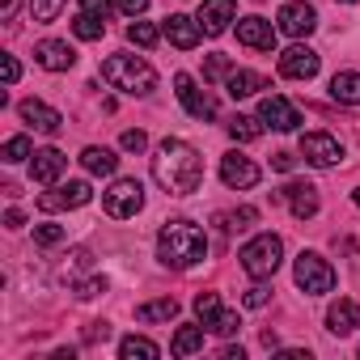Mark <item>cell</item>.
<instances>
[{
  "label": "cell",
  "mask_w": 360,
  "mask_h": 360,
  "mask_svg": "<svg viewBox=\"0 0 360 360\" xmlns=\"http://www.w3.org/2000/svg\"><path fill=\"white\" fill-rule=\"evenodd\" d=\"M153 178L161 183L165 195H191L204 183V157L187 140H161L153 153Z\"/></svg>",
  "instance_id": "obj_1"
},
{
  "label": "cell",
  "mask_w": 360,
  "mask_h": 360,
  "mask_svg": "<svg viewBox=\"0 0 360 360\" xmlns=\"http://www.w3.org/2000/svg\"><path fill=\"white\" fill-rule=\"evenodd\" d=\"M157 255H161L165 267L187 271V267L204 263V255H208V238H204V229L191 225V221H165L161 233H157Z\"/></svg>",
  "instance_id": "obj_2"
},
{
  "label": "cell",
  "mask_w": 360,
  "mask_h": 360,
  "mask_svg": "<svg viewBox=\"0 0 360 360\" xmlns=\"http://www.w3.org/2000/svg\"><path fill=\"white\" fill-rule=\"evenodd\" d=\"M102 81L115 85L119 94H131V98H144V94L157 89V72L144 60H136V56H110V60H102Z\"/></svg>",
  "instance_id": "obj_3"
},
{
  "label": "cell",
  "mask_w": 360,
  "mask_h": 360,
  "mask_svg": "<svg viewBox=\"0 0 360 360\" xmlns=\"http://www.w3.org/2000/svg\"><path fill=\"white\" fill-rule=\"evenodd\" d=\"M242 271L246 276H255V280H267V276H276V267H280V259H284V242L276 238V233H259V238H250L246 246H242Z\"/></svg>",
  "instance_id": "obj_4"
},
{
  "label": "cell",
  "mask_w": 360,
  "mask_h": 360,
  "mask_svg": "<svg viewBox=\"0 0 360 360\" xmlns=\"http://www.w3.org/2000/svg\"><path fill=\"white\" fill-rule=\"evenodd\" d=\"M292 280H297V288H301L305 297H322V292H330V288H335V267H330L322 255L301 250V255H297V263H292Z\"/></svg>",
  "instance_id": "obj_5"
},
{
  "label": "cell",
  "mask_w": 360,
  "mask_h": 360,
  "mask_svg": "<svg viewBox=\"0 0 360 360\" xmlns=\"http://www.w3.org/2000/svg\"><path fill=\"white\" fill-rule=\"evenodd\" d=\"M102 204H106V212H110L115 221L136 217V212L144 208V187H140V178H115L110 191L102 195Z\"/></svg>",
  "instance_id": "obj_6"
},
{
  "label": "cell",
  "mask_w": 360,
  "mask_h": 360,
  "mask_svg": "<svg viewBox=\"0 0 360 360\" xmlns=\"http://www.w3.org/2000/svg\"><path fill=\"white\" fill-rule=\"evenodd\" d=\"M301 157H305L309 165H318V169H330V165H339L343 144H339L335 136H326V131H305V136H301Z\"/></svg>",
  "instance_id": "obj_7"
},
{
  "label": "cell",
  "mask_w": 360,
  "mask_h": 360,
  "mask_svg": "<svg viewBox=\"0 0 360 360\" xmlns=\"http://www.w3.org/2000/svg\"><path fill=\"white\" fill-rule=\"evenodd\" d=\"M259 165L250 161V157H242V153H225L221 157V183L229 187V191H250L255 183H259Z\"/></svg>",
  "instance_id": "obj_8"
},
{
  "label": "cell",
  "mask_w": 360,
  "mask_h": 360,
  "mask_svg": "<svg viewBox=\"0 0 360 360\" xmlns=\"http://www.w3.org/2000/svg\"><path fill=\"white\" fill-rule=\"evenodd\" d=\"M318 51L314 47H305V43H297V47H288L284 56H280V77H288V81H314L318 77Z\"/></svg>",
  "instance_id": "obj_9"
},
{
  "label": "cell",
  "mask_w": 360,
  "mask_h": 360,
  "mask_svg": "<svg viewBox=\"0 0 360 360\" xmlns=\"http://www.w3.org/2000/svg\"><path fill=\"white\" fill-rule=\"evenodd\" d=\"M280 30L288 34V39H305V34H314V26H318V13H314V5H305V0H288V5H280Z\"/></svg>",
  "instance_id": "obj_10"
},
{
  "label": "cell",
  "mask_w": 360,
  "mask_h": 360,
  "mask_svg": "<svg viewBox=\"0 0 360 360\" xmlns=\"http://www.w3.org/2000/svg\"><path fill=\"white\" fill-rule=\"evenodd\" d=\"M161 34H165L178 51H195V47H200V39H204V26H200V18L169 13V18H165V26H161Z\"/></svg>",
  "instance_id": "obj_11"
},
{
  "label": "cell",
  "mask_w": 360,
  "mask_h": 360,
  "mask_svg": "<svg viewBox=\"0 0 360 360\" xmlns=\"http://www.w3.org/2000/svg\"><path fill=\"white\" fill-rule=\"evenodd\" d=\"M174 94H178V102L187 106L191 119H212V115H217V102H212L208 94H200L195 77H187V72H178V77H174Z\"/></svg>",
  "instance_id": "obj_12"
},
{
  "label": "cell",
  "mask_w": 360,
  "mask_h": 360,
  "mask_svg": "<svg viewBox=\"0 0 360 360\" xmlns=\"http://www.w3.org/2000/svg\"><path fill=\"white\" fill-rule=\"evenodd\" d=\"M259 119L271 123L276 131H297V127H301V110H297L288 98H280V94H271V98L259 102Z\"/></svg>",
  "instance_id": "obj_13"
},
{
  "label": "cell",
  "mask_w": 360,
  "mask_h": 360,
  "mask_svg": "<svg viewBox=\"0 0 360 360\" xmlns=\"http://www.w3.org/2000/svg\"><path fill=\"white\" fill-rule=\"evenodd\" d=\"M18 115L34 127V131H43V136H56L60 127H64V115L60 110H51L47 102H39V98H26L22 106H18Z\"/></svg>",
  "instance_id": "obj_14"
},
{
  "label": "cell",
  "mask_w": 360,
  "mask_h": 360,
  "mask_svg": "<svg viewBox=\"0 0 360 360\" xmlns=\"http://www.w3.org/2000/svg\"><path fill=\"white\" fill-rule=\"evenodd\" d=\"M233 18H238V5H233V0H204V9H200V26H204L208 39L225 34Z\"/></svg>",
  "instance_id": "obj_15"
},
{
  "label": "cell",
  "mask_w": 360,
  "mask_h": 360,
  "mask_svg": "<svg viewBox=\"0 0 360 360\" xmlns=\"http://www.w3.org/2000/svg\"><path fill=\"white\" fill-rule=\"evenodd\" d=\"M34 60H39L47 72H68V68L77 64V51H72L64 39H43V43L34 47Z\"/></svg>",
  "instance_id": "obj_16"
},
{
  "label": "cell",
  "mask_w": 360,
  "mask_h": 360,
  "mask_svg": "<svg viewBox=\"0 0 360 360\" xmlns=\"http://www.w3.org/2000/svg\"><path fill=\"white\" fill-rule=\"evenodd\" d=\"M238 43L242 47H255V51H271L276 47V30L263 18H242L238 22Z\"/></svg>",
  "instance_id": "obj_17"
},
{
  "label": "cell",
  "mask_w": 360,
  "mask_h": 360,
  "mask_svg": "<svg viewBox=\"0 0 360 360\" xmlns=\"http://www.w3.org/2000/svg\"><path fill=\"white\" fill-rule=\"evenodd\" d=\"M276 200H288V208H292L297 221H305V217L318 212V187H309V183H288L284 191H276Z\"/></svg>",
  "instance_id": "obj_18"
},
{
  "label": "cell",
  "mask_w": 360,
  "mask_h": 360,
  "mask_svg": "<svg viewBox=\"0 0 360 360\" xmlns=\"http://www.w3.org/2000/svg\"><path fill=\"white\" fill-rule=\"evenodd\" d=\"M64 165H68V157L60 148H39L34 161H30V178H34V183H43V187H51L56 178L64 174Z\"/></svg>",
  "instance_id": "obj_19"
},
{
  "label": "cell",
  "mask_w": 360,
  "mask_h": 360,
  "mask_svg": "<svg viewBox=\"0 0 360 360\" xmlns=\"http://www.w3.org/2000/svg\"><path fill=\"white\" fill-rule=\"evenodd\" d=\"M326 326H330L335 335H352V330L360 326V305L347 301V297H339V301L326 309Z\"/></svg>",
  "instance_id": "obj_20"
},
{
  "label": "cell",
  "mask_w": 360,
  "mask_h": 360,
  "mask_svg": "<svg viewBox=\"0 0 360 360\" xmlns=\"http://www.w3.org/2000/svg\"><path fill=\"white\" fill-rule=\"evenodd\" d=\"M225 89H229V98H255L259 89H267V77H263V72H246V68H233Z\"/></svg>",
  "instance_id": "obj_21"
},
{
  "label": "cell",
  "mask_w": 360,
  "mask_h": 360,
  "mask_svg": "<svg viewBox=\"0 0 360 360\" xmlns=\"http://www.w3.org/2000/svg\"><path fill=\"white\" fill-rule=\"evenodd\" d=\"M81 165H85L89 174H98V178H110V174L119 169V157H115L110 148H102V144H89V148L81 153Z\"/></svg>",
  "instance_id": "obj_22"
},
{
  "label": "cell",
  "mask_w": 360,
  "mask_h": 360,
  "mask_svg": "<svg viewBox=\"0 0 360 360\" xmlns=\"http://www.w3.org/2000/svg\"><path fill=\"white\" fill-rule=\"evenodd\" d=\"M330 98L339 106H360V72H335L330 77Z\"/></svg>",
  "instance_id": "obj_23"
},
{
  "label": "cell",
  "mask_w": 360,
  "mask_h": 360,
  "mask_svg": "<svg viewBox=\"0 0 360 360\" xmlns=\"http://www.w3.org/2000/svg\"><path fill=\"white\" fill-rule=\"evenodd\" d=\"M136 318H140V322H169V318H178V301H174V297L144 301V305H136Z\"/></svg>",
  "instance_id": "obj_24"
},
{
  "label": "cell",
  "mask_w": 360,
  "mask_h": 360,
  "mask_svg": "<svg viewBox=\"0 0 360 360\" xmlns=\"http://www.w3.org/2000/svg\"><path fill=\"white\" fill-rule=\"evenodd\" d=\"M174 356H191V352H204V326H178L174 330V343H169Z\"/></svg>",
  "instance_id": "obj_25"
},
{
  "label": "cell",
  "mask_w": 360,
  "mask_h": 360,
  "mask_svg": "<svg viewBox=\"0 0 360 360\" xmlns=\"http://www.w3.org/2000/svg\"><path fill=\"white\" fill-rule=\"evenodd\" d=\"M119 356H123V360H157L161 347H157L153 339H144V335H127V339L119 343Z\"/></svg>",
  "instance_id": "obj_26"
},
{
  "label": "cell",
  "mask_w": 360,
  "mask_h": 360,
  "mask_svg": "<svg viewBox=\"0 0 360 360\" xmlns=\"http://www.w3.org/2000/svg\"><path fill=\"white\" fill-rule=\"evenodd\" d=\"M229 136H233V140H242V144H250V140H259V136H263V119L233 115V119H229Z\"/></svg>",
  "instance_id": "obj_27"
},
{
  "label": "cell",
  "mask_w": 360,
  "mask_h": 360,
  "mask_svg": "<svg viewBox=\"0 0 360 360\" xmlns=\"http://www.w3.org/2000/svg\"><path fill=\"white\" fill-rule=\"evenodd\" d=\"M72 34H77V39H85V43H98V39L106 34V22H102V18H94V13H81V18L72 22Z\"/></svg>",
  "instance_id": "obj_28"
},
{
  "label": "cell",
  "mask_w": 360,
  "mask_h": 360,
  "mask_svg": "<svg viewBox=\"0 0 360 360\" xmlns=\"http://www.w3.org/2000/svg\"><path fill=\"white\" fill-rule=\"evenodd\" d=\"M157 39H161V30L153 22H131L127 26V43H136V47H157Z\"/></svg>",
  "instance_id": "obj_29"
},
{
  "label": "cell",
  "mask_w": 360,
  "mask_h": 360,
  "mask_svg": "<svg viewBox=\"0 0 360 360\" xmlns=\"http://www.w3.org/2000/svg\"><path fill=\"white\" fill-rule=\"evenodd\" d=\"M64 5H68V0H30V18L47 26V22H56L64 13Z\"/></svg>",
  "instance_id": "obj_30"
},
{
  "label": "cell",
  "mask_w": 360,
  "mask_h": 360,
  "mask_svg": "<svg viewBox=\"0 0 360 360\" xmlns=\"http://www.w3.org/2000/svg\"><path fill=\"white\" fill-rule=\"evenodd\" d=\"M255 221H259L255 208H238V212H221V217H217L221 229H246V225H255Z\"/></svg>",
  "instance_id": "obj_31"
},
{
  "label": "cell",
  "mask_w": 360,
  "mask_h": 360,
  "mask_svg": "<svg viewBox=\"0 0 360 360\" xmlns=\"http://www.w3.org/2000/svg\"><path fill=\"white\" fill-rule=\"evenodd\" d=\"M26 157H34L30 140H26V136H9V140H5V161L18 165V161H26Z\"/></svg>",
  "instance_id": "obj_32"
},
{
  "label": "cell",
  "mask_w": 360,
  "mask_h": 360,
  "mask_svg": "<svg viewBox=\"0 0 360 360\" xmlns=\"http://www.w3.org/2000/svg\"><path fill=\"white\" fill-rule=\"evenodd\" d=\"M60 191H64V204H68V208H85V204L94 200V191H89V183H64Z\"/></svg>",
  "instance_id": "obj_33"
},
{
  "label": "cell",
  "mask_w": 360,
  "mask_h": 360,
  "mask_svg": "<svg viewBox=\"0 0 360 360\" xmlns=\"http://www.w3.org/2000/svg\"><path fill=\"white\" fill-rule=\"evenodd\" d=\"M195 314H200V322L208 326V322L221 314V297H217V292H195Z\"/></svg>",
  "instance_id": "obj_34"
},
{
  "label": "cell",
  "mask_w": 360,
  "mask_h": 360,
  "mask_svg": "<svg viewBox=\"0 0 360 360\" xmlns=\"http://www.w3.org/2000/svg\"><path fill=\"white\" fill-rule=\"evenodd\" d=\"M217 335H238V326H242V318H238V309H221L212 322H208Z\"/></svg>",
  "instance_id": "obj_35"
},
{
  "label": "cell",
  "mask_w": 360,
  "mask_h": 360,
  "mask_svg": "<svg viewBox=\"0 0 360 360\" xmlns=\"http://www.w3.org/2000/svg\"><path fill=\"white\" fill-rule=\"evenodd\" d=\"M229 72H233L229 56H212V60L204 64V81H221V77H229Z\"/></svg>",
  "instance_id": "obj_36"
},
{
  "label": "cell",
  "mask_w": 360,
  "mask_h": 360,
  "mask_svg": "<svg viewBox=\"0 0 360 360\" xmlns=\"http://www.w3.org/2000/svg\"><path fill=\"white\" fill-rule=\"evenodd\" d=\"M119 144H123L127 153H144V148H148V136H144L140 127H127V131L119 136Z\"/></svg>",
  "instance_id": "obj_37"
},
{
  "label": "cell",
  "mask_w": 360,
  "mask_h": 360,
  "mask_svg": "<svg viewBox=\"0 0 360 360\" xmlns=\"http://www.w3.org/2000/svg\"><path fill=\"white\" fill-rule=\"evenodd\" d=\"M34 242L39 246H60L64 242V225H39L34 229Z\"/></svg>",
  "instance_id": "obj_38"
},
{
  "label": "cell",
  "mask_w": 360,
  "mask_h": 360,
  "mask_svg": "<svg viewBox=\"0 0 360 360\" xmlns=\"http://www.w3.org/2000/svg\"><path fill=\"white\" fill-rule=\"evenodd\" d=\"M102 292H106V280H98V276L77 284V297H81V301H94V297H102Z\"/></svg>",
  "instance_id": "obj_39"
},
{
  "label": "cell",
  "mask_w": 360,
  "mask_h": 360,
  "mask_svg": "<svg viewBox=\"0 0 360 360\" xmlns=\"http://www.w3.org/2000/svg\"><path fill=\"white\" fill-rule=\"evenodd\" d=\"M242 301H246L250 309H259V305H267V301H271V288H267V284H255V288H246V297H242Z\"/></svg>",
  "instance_id": "obj_40"
},
{
  "label": "cell",
  "mask_w": 360,
  "mask_h": 360,
  "mask_svg": "<svg viewBox=\"0 0 360 360\" xmlns=\"http://www.w3.org/2000/svg\"><path fill=\"white\" fill-rule=\"evenodd\" d=\"M39 208H43V212H60V208H68V204H64V191H43V195H39Z\"/></svg>",
  "instance_id": "obj_41"
},
{
  "label": "cell",
  "mask_w": 360,
  "mask_h": 360,
  "mask_svg": "<svg viewBox=\"0 0 360 360\" xmlns=\"http://www.w3.org/2000/svg\"><path fill=\"white\" fill-rule=\"evenodd\" d=\"M0 64H5V85H18V77H22L18 56H0Z\"/></svg>",
  "instance_id": "obj_42"
},
{
  "label": "cell",
  "mask_w": 360,
  "mask_h": 360,
  "mask_svg": "<svg viewBox=\"0 0 360 360\" xmlns=\"http://www.w3.org/2000/svg\"><path fill=\"white\" fill-rule=\"evenodd\" d=\"M81 9H85V13H94V18H102V22H106V18H110V0H81Z\"/></svg>",
  "instance_id": "obj_43"
},
{
  "label": "cell",
  "mask_w": 360,
  "mask_h": 360,
  "mask_svg": "<svg viewBox=\"0 0 360 360\" xmlns=\"http://www.w3.org/2000/svg\"><path fill=\"white\" fill-rule=\"evenodd\" d=\"M271 169L292 174V169H297V157H292V153H276V157H271Z\"/></svg>",
  "instance_id": "obj_44"
},
{
  "label": "cell",
  "mask_w": 360,
  "mask_h": 360,
  "mask_svg": "<svg viewBox=\"0 0 360 360\" xmlns=\"http://www.w3.org/2000/svg\"><path fill=\"white\" fill-rule=\"evenodd\" d=\"M115 5H119V9H123L127 18H140V13L148 9V0H115Z\"/></svg>",
  "instance_id": "obj_45"
},
{
  "label": "cell",
  "mask_w": 360,
  "mask_h": 360,
  "mask_svg": "<svg viewBox=\"0 0 360 360\" xmlns=\"http://www.w3.org/2000/svg\"><path fill=\"white\" fill-rule=\"evenodd\" d=\"M106 335H110V326H106V322H89V330H85V339H89V343H98V339H106Z\"/></svg>",
  "instance_id": "obj_46"
},
{
  "label": "cell",
  "mask_w": 360,
  "mask_h": 360,
  "mask_svg": "<svg viewBox=\"0 0 360 360\" xmlns=\"http://www.w3.org/2000/svg\"><path fill=\"white\" fill-rule=\"evenodd\" d=\"M22 225H26V217H22L18 208H9V212H5V229H22Z\"/></svg>",
  "instance_id": "obj_47"
},
{
  "label": "cell",
  "mask_w": 360,
  "mask_h": 360,
  "mask_svg": "<svg viewBox=\"0 0 360 360\" xmlns=\"http://www.w3.org/2000/svg\"><path fill=\"white\" fill-rule=\"evenodd\" d=\"M18 13V0H5V5H0V18H13Z\"/></svg>",
  "instance_id": "obj_48"
},
{
  "label": "cell",
  "mask_w": 360,
  "mask_h": 360,
  "mask_svg": "<svg viewBox=\"0 0 360 360\" xmlns=\"http://www.w3.org/2000/svg\"><path fill=\"white\" fill-rule=\"evenodd\" d=\"M352 200H356V208H360V191H356V195H352Z\"/></svg>",
  "instance_id": "obj_49"
},
{
  "label": "cell",
  "mask_w": 360,
  "mask_h": 360,
  "mask_svg": "<svg viewBox=\"0 0 360 360\" xmlns=\"http://www.w3.org/2000/svg\"><path fill=\"white\" fill-rule=\"evenodd\" d=\"M343 5H356V0H343Z\"/></svg>",
  "instance_id": "obj_50"
}]
</instances>
